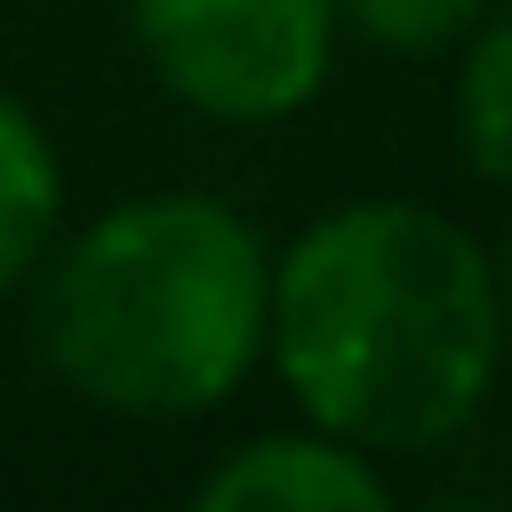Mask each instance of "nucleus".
<instances>
[{"label": "nucleus", "instance_id": "nucleus-7", "mask_svg": "<svg viewBox=\"0 0 512 512\" xmlns=\"http://www.w3.org/2000/svg\"><path fill=\"white\" fill-rule=\"evenodd\" d=\"M488 16V0H336V24H352L368 48L392 56H440Z\"/></svg>", "mask_w": 512, "mask_h": 512}, {"label": "nucleus", "instance_id": "nucleus-4", "mask_svg": "<svg viewBox=\"0 0 512 512\" xmlns=\"http://www.w3.org/2000/svg\"><path fill=\"white\" fill-rule=\"evenodd\" d=\"M192 504L200 512H384L392 488L368 448L304 424V432H256L224 448L200 472Z\"/></svg>", "mask_w": 512, "mask_h": 512}, {"label": "nucleus", "instance_id": "nucleus-6", "mask_svg": "<svg viewBox=\"0 0 512 512\" xmlns=\"http://www.w3.org/2000/svg\"><path fill=\"white\" fill-rule=\"evenodd\" d=\"M456 136H464V160L512 192V8L488 16L456 64Z\"/></svg>", "mask_w": 512, "mask_h": 512}, {"label": "nucleus", "instance_id": "nucleus-2", "mask_svg": "<svg viewBox=\"0 0 512 512\" xmlns=\"http://www.w3.org/2000/svg\"><path fill=\"white\" fill-rule=\"evenodd\" d=\"M32 288L40 368L128 424H192L264 360L272 248L216 192H136L56 232Z\"/></svg>", "mask_w": 512, "mask_h": 512}, {"label": "nucleus", "instance_id": "nucleus-5", "mask_svg": "<svg viewBox=\"0 0 512 512\" xmlns=\"http://www.w3.org/2000/svg\"><path fill=\"white\" fill-rule=\"evenodd\" d=\"M64 232V160L48 120L0 88V296L40 272Z\"/></svg>", "mask_w": 512, "mask_h": 512}, {"label": "nucleus", "instance_id": "nucleus-8", "mask_svg": "<svg viewBox=\"0 0 512 512\" xmlns=\"http://www.w3.org/2000/svg\"><path fill=\"white\" fill-rule=\"evenodd\" d=\"M488 264H496V296H504V320H512V232L488 248Z\"/></svg>", "mask_w": 512, "mask_h": 512}, {"label": "nucleus", "instance_id": "nucleus-3", "mask_svg": "<svg viewBox=\"0 0 512 512\" xmlns=\"http://www.w3.org/2000/svg\"><path fill=\"white\" fill-rule=\"evenodd\" d=\"M152 80L224 128L304 112L336 64V0H128Z\"/></svg>", "mask_w": 512, "mask_h": 512}, {"label": "nucleus", "instance_id": "nucleus-1", "mask_svg": "<svg viewBox=\"0 0 512 512\" xmlns=\"http://www.w3.org/2000/svg\"><path fill=\"white\" fill-rule=\"evenodd\" d=\"M504 296L488 248L416 200H344L272 256L264 360L304 424L424 456L456 440L504 368Z\"/></svg>", "mask_w": 512, "mask_h": 512}]
</instances>
